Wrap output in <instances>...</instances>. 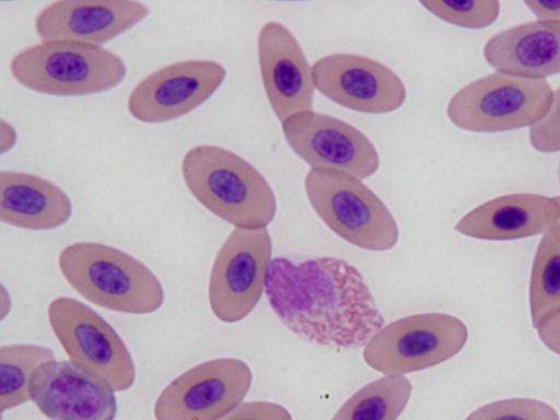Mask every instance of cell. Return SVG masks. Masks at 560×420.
Here are the masks:
<instances>
[{
	"label": "cell",
	"instance_id": "d4e9b609",
	"mask_svg": "<svg viewBox=\"0 0 560 420\" xmlns=\"http://www.w3.org/2000/svg\"><path fill=\"white\" fill-rule=\"evenodd\" d=\"M528 140L532 148L538 152H560V86L553 91L547 114L529 128Z\"/></svg>",
	"mask_w": 560,
	"mask_h": 420
},
{
	"label": "cell",
	"instance_id": "7c38bea8",
	"mask_svg": "<svg viewBox=\"0 0 560 420\" xmlns=\"http://www.w3.org/2000/svg\"><path fill=\"white\" fill-rule=\"evenodd\" d=\"M315 89L336 104L365 114H388L407 98L405 83L384 63L366 56L339 52L312 66Z\"/></svg>",
	"mask_w": 560,
	"mask_h": 420
},
{
	"label": "cell",
	"instance_id": "2e32d148",
	"mask_svg": "<svg viewBox=\"0 0 560 420\" xmlns=\"http://www.w3.org/2000/svg\"><path fill=\"white\" fill-rule=\"evenodd\" d=\"M149 13L148 5L132 0H59L36 14L34 30L42 42L68 39L102 46Z\"/></svg>",
	"mask_w": 560,
	"mask_h": 420
},
{
	"label": "cell",
	"instance_id": "f1b7e54d",
	"mask_svg": "<svg viewBox=\"0 0 560 420\" xmlns=\"http://www.w3.org/2000/svg\"><path fill=\"white\" fill-rule=\"evenodd\" d=\"M16 131L14 127L5 121L0 122V153L4 154L10 151L16 143Z\"/></svg>",
	"mask_w": 560,
	"mask_h": 420
},
{
	"label": "cell",
	"instance_id": "4fadbf2b",
	"mask_svg": "<svg viewBox=\"0 0 560 420\" xmlns=\"http://www.w3.org/2000/svg\"><path fill=\"white\" fill-rule=\"evenodd\" d=\"M225 68L208 59L167 65L143 78L127 100L129 114L147 124L179 118L206 102L223 83Z\"/></svg>",
	"mask_w": 560,
	"mask_h": 420
},
{
	"label": "cell",
	"instance_id": "277c9868",
	"mask_svg": "<svg viewBox=\"0 0 560 420\" xmlns=\"http://www.w3.org/2000/svg\"><path fill=\"white\" fill-rule=\"evenodd\" d=\"M10 73L22 86L48 95L103 93L126 77L124 60L102 46L68 40H44L18 51Z\"/></svg>",
	"mask_w": 560,
	"mask_h": 420
},
{
	"label": "cell",
	"instance_id": "ffe728a7",
	"mask_svg": "<svg viewBox=\"0 0 560 420\" xmlns=\"http://www.w3.org/2000/svg\"><path fill=\"white\" fill-rule=\"evenodd\" d=\"M528 301L535 329L560 308V222L550 226L539 241L532 265Z\"/></svg>",
	"mask_w": 560,
	"mask_h": 420
},
{
	"label": "cell",
	"instance_id": "5bb4252c",
	"mask_svg": "<svg viewBox=\"0 0 560 420\" xmlns=\"http://www.w3.org/2000/svg\"><path fill=\"white\" fill-rule=\"evenodd\" d=\"M30 397L49 420H115L110 385L70 360L40 364L30 381Z\"/></svg>",
	"mask_w": 560,
	"mask_h": 420
},
{
	"label": "cell",
	"instance_id": "44dd1931",
	"mask_svg": "<svg viewBox=\"0 0 560 420\" xmlns=\"http://www.w3.org/2000/svg\"><path fill=\"white\" fill-rule=\"evenodd\" d=\"M412 392L404 375L386 374L355 392L331 420H396Z\"/></svg>",
	"mask_w": 560,
	"mask_h": 420
},
{
	"label": "cell",
	"instance_id": "5b68a950",
	"mask_svg": "<svg viewBox=\"0 0 560 420\" xmlns=\"http://www.w3.org/2000/svg\"><path fill=\"white\" fill-rule=\"evenodd\" d=\"M304 189L319 219L342 240L373 252L397 244L395 218L362 179L339 171L310 168Z\"/></svg>",
	"mask_w": 560,
	"mask_h": 420
},
{
	"label": "cell",
	"instance_id": "603a6c76",
	"mask_svg": "<svg viewBox=\"0 0 560 420\" xmlns=\"http://www.w3.org/2000/svg\"><path fill=\"white\" fill-rule=\"evenodd\" d=\"M420 4L440 20L470 30L490 26L500 14L497 0H428Z\"/></svg>",
	"mask_w": 560,
	"mask_h": 420
},
{
	"label": "cell",
	"instance_id": "83f0119b",
	"mask_svg": "<svg viewBox=\"0 0 560 420\" xmlns=\"http://www.w3.org/2000/svg\"><path fill=\"white\" fill-rule=\"evenodd\" d=\"M536 20L560 22V0H525Z\"/></svg>",
	"mask_w": 560,
	"mask_h": 420
},
{
	"label": "cell",
	"instance_id": "1f68e13d",
	"mask_svg": "<svg viewBox=\"0 0 560 420\" xmlns=\"http://www.w3.org/2000/svg\"><path fill=\"white\" fill-rule=\"evenodd\" d=\"M555 198H556V200H557V202H558V205H559V207H560V195H559V196H556ZM559 222H560V219H559Z\"/></svg>",
	"mask_w": 560,
	"mask_h": 420
},
{
	"label": "cell",
	"instance_id": "484cf974",
	"mask_svg": "<svg viewBox=\"0 0 560 420\" xmlns=\"http://www.w3.org/2000/svg\"><path fill=\"white\" fill-rule=\"evenodd\" d=\"M217 420H293L283 406L271 401H245Z\"/></svg>",
	"mask_w": 560,
	"mask_h": 420
},
{
	"label": "cell",
	"instance_id": "9c48e42d",
	"mask_svg": "<svg viewBox=\"0 0 560 420\" xmlns=\"http://www.w3.org/2000/svg\"><path fill=\"white\" fill-rule=\"evenodd\" d=\"M272 242L267 228L234 229L218 250L209 277L208 298L213 315L233 324L259 302L271 264Z\"/></svg>",
	"mask_w": 560,
	"mask_h": 420
},
{
	"label": "cell",
	"instance_id": "ba28073f",
	"mask_svg": "<svg viewBox=\"0 0 560 420\" xmlns=\"http://www.w3.org/2000/svg\"><path fill=\"white\" fill-rule=\"evenodd\" d=\"M47 317L71 362L103 378L115 392L133 385L136 368L128 348L93 308L72 298L58 296L49 303Z\"/></svg>",
	"mask_w": 560,
	"mask_h": 420
},
{
	"label": "cell",
	"instance_id": "d6986e66",
	"mask_svg": "<svg viewBox=\"0 0 560 420\" xmlns=\"http://www.w3.org/2000/svg\"><path fill=\"white\" fill-rule=\"evenodd\" d=\"M72 205L68 195L37 175L0 172V220L24 230L46 231L69 221Z\"/></svg>",
	"mask_w": 560,
	"mask_h": 420
},
{
	"label": "cell",
	"instance_id": "7402d4cb",
	"mask_svg": "<svg viewBox=\"0 0 560 420\" xmlns=\"http://www.w3.org/2000/svg\"><path fill=\"white\" fill-rule=\"evenodd\" d=\"M55 360L51 349L39 345H5L0 348V409L4 412L30 397V381L43 363Z\"/></svg>",
	"mask_w": 560,
	"mask_h": 420
},
{
	"label": "cell",
	"instance_id": "52a82bcc",
	"mask_svg": "<svg viewBox=\"0 0 560 420\" xmlns=\"http://www.w3.org/2000/svg\"><path fill=\"white\" fill-rule=\"evenodd\" d=\"M467 339V326L453 315L416 314L381 328L364 346L362 357L377 372L404 375L447 361Z\"/></svg>",
	"mask_w": 560,
	"mask_h": 420
},
{
	"label": "cell",
	"instance_id": "cb8c5ba5",
	"mask_svg": "<svg viewBox=\"0 0 560 420\" xmlns=\"http://www.w3.org/2000/svg\"><path fill=\"white\" fill-rule=\"evenodd\" d=\"M465 420H559L553 407L533 398H509L489 402Z\"/></svg>",
	"mask_w": 560,
	"mask_h": 420
},
{
	"label": "cell",
	"instance_id": "4dcf8cb0",
	"mask_svg": "<svg viewBox=\"0 0 560 420\" xmlns=\"http://www.w3.org/2000/svg\"><path fill=\"white\" fill-rule=\"evenodd\" d=\"M557 177H558V183L560 185V160H559L558 167H557Z\"/></svg>",
	"mask_w": 560,
	"mask_h": 420
},
{
	"label": "cell",
	"instance_id": "8fae6325",
	"mask_svg": "<svg viewBox=\"0 0 560 420\" xmlns=\"http://www.w3.org/2000/svg\"><path fill=\"white\" fill-rule=\"evenodd\" d=\"M291 150L311 168L343 172L360 179L374 175L380 155L370 139L349 122L311 110L281 121Z\"/></svg>",
	"mask_w": 560,
	"mask_h": 420
},
{
	"label": "cell",
	"instance_id": "30bf717a",
	"mask_svg": "<svg viewBox=\"0 0 560 420\" xmlns=\"http://www.w3.org/2000/svg\"><path fill=\"white\" fill-rule=\"evenodd\" d=\"M242 360L219 358L197 364L174 378L153 407L155 420H217L240 405L252 385Z\"/></svg>",
	"mask_w": 560,
	"mask_h": 420
},
{
	"label": "cell",
	"instance_id": "ac0fdd59",
	"mask_svg": "<svg viewBox=\"0 0 560 420\" xmlns=\"http://www.w3.org/2000/svg\"><path fill=\"white\" fill-rule=\"evenodd\" d=\"M495 71L546 79L560 73V22L535 20L492 35L482 49Z\"/></svg>",
	"mask_w": 560,
	"mask_h": 420
},
{
	"label": "cell",
	"instance_id": "f546056e",
	"mask_svg": "<svg viewBox=\"0 0 560 420\" xmlns=\"http://www.w3.org/2000/svg\"><path fill=\"white\" fill-rule=\"evenodd\" d=\"M11 298L4 285L1 287V294H0V314L1 319L3 320L8 314L11 311Z\"/></svg>",
	"mask_w": 560,
	"mask_h": 420
},
{
	"label": "cell",
	"instance_id": "3957f363",
	"mask_svg": "<svg viewBox=\"0 0 560 420\" xmlns=\"http://www.w3.org/2000/svg\"><path fill=\"white\" fill-rule=\"evenodd\" d=\"M58 266L78 294L102 308L145 315L164 303L159 278L143 262L118 248L75 242L61 249Z\"/></svg>",
	"mask_w": 560,
	"mask_h": 420
},
{
	"label": "cell",
	"instance_id": "9a60e30c",
	"mask_svg": "<svg viewBox=\"0 0 560 420\" xmlns=\"http://www.w3.org/2000/svg\"><path fill=\"white\" fill-rule=\"evenodd\" d=\"M257 56L266 96L280 122L293 114L313 109L312 66L285 25L269 21L260 27Z\"/></svg>",
	"mask_w": 560,
	"mask_h": 420
},
{
	"label": "cell",
	"instance_id": "7a4b0ae2",
	"mask_svg": "<svg viewBox=\"0 0 560 420\" xmlns=\"http://www.w3.org/2000/svg\"><path fill=\"white\" fill-rule=\"evenodd\" d=\"M182 176L195 199L236 229L267 228L277 212L272 188L261 173L238 154L212 144L189 149Z\"/></svg>",
	"mask_w": 560,
	"mask_h": 420
},
{
	"label": "cell",
	"instance_id": "4316f807",
	"mask_svg": "<svg viewBox=\"0 0 560 420\" xmlns=\"http://www.w3.org/2000/svg\"><path fill=\"white\" fill-rule=\"evenodd\" d=\"M536 330L541 342L560 355V308L549 315Z\"/></svg>",
	"mask_w": 560,
	"mask_h": 420
},
{
	"label": "cell",
	"instance_id": "e0dca14e",
	"mask_svg": "<svg viewBox=\"0 0 560 420\" xmlns=\"http://www.w3.org/2000/svg\"><path fill=\"white\" fill-rule=\"evenodd\" d=\"M555 197L517 192L492 198L458 220L454 229L468 237L513 241L544 234L559 222Z\"/></svg>",
	"mask_w": 560,
	"mask_h": 420
},
{
	"label": "cell",
	"instance_id": "6da1fadb",
	"mask_svg": "<svg viewBox=\"0 0 560 420\" xmlns=\"http://www.w3.org/2000/svg\"><path fill=\"white\" fill-rule=\"evenodd\" d=\"M266 294L279 320L302 340L317 346L360 348L385 326L360 271L337 257L300 262L272 259Z\"/></svg>",
	"mask_w": 560,
	"mask_h": 420
},
{
	"label": "cell",
	"instance_id": "8992f818",
	"mask_svg": "<svg viewBox=\"0 0 560 420\" xmlns=\"http://www.w3.org/2000/svg\"><path fill=\"white\" fill-rule=\"evenodd\" d=\"M553 90L546 79L493 71L458 90L446 115L459 129L495 133L530 128L547 114Z\"/></svg>",
	"mask_w": 560,
	"mask_h": 420
}]
</instances>
